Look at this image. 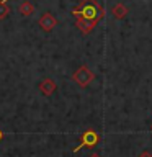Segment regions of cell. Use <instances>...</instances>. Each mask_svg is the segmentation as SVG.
I'll return each mask as SVG.
<instances>
[{"mask_svg": "<svg viewBox=\"0 0 152 157\" xmlns=\"http://www.w3.org/2000/svg\"><path fill=\"white\" fill-rule=\"evenodd\" d=\"M20 13H21V17H31V15L34 13V5L33 2H29V0H25V2L20 3Z\"/></svg>", "mask_w": 152, "mask_h": 157, "instance_id": "obj_8", "label": "cell"}, {"mask_svg": "<svg viewBox=\"0 0 152 157\" xmlns=\"http://www.w3.org/2000/svg\"><path fill=\"white\" fill-rule=\"evenodd\" d=\"M10 15V7L7 5V2H3V0H0V21L5 20Z\"/></svg>", "mask_w": 152, "mask_h": 157, "instance_id": "obj_9", "label": "cell"}, {"mask_svg": "<svg viewBox=\"0 0 152 157\" xmlns=\"http://www.w3.org/2000/svg\"><path fill=\"white\" fill-rule=\"evenodd\" d=\"M97 21H93V20H87V18H75V26L78 28V31L82 34H88L92 31L93 28L97 26Z\"/></svg>", "mask_w": 152, "mask_h": 157, "instance_id": "obj_6", "label": "cell"}, {"mask_svg": "<svg viewBox=\"0 0 152 157\" xmlns=\"http://www.w3.org/2000/svg\"><path fill=\"white\" fill-rule=\"evenodd\" d=\"M127 13H129V10H127V7H126L124 3H116V5H113V8H111V15H113L116 20L126 18Z\"/></svg>", "mask_w": 152, "mask_h": 157, "instance_id": "obj_7", "label": "cell"}, {"mask_svg": "<svg viewBox=\"0 0 152 157\" xmlns=\"http://www.w3.org/2000/svg\"><path fill=\"white\" fill-rule=\"evenodd\" d=\"M3 2H8V0H3Z\"/></svg>", "mask_w": 152, "mask_h": 157, "instance_id": "obj_14", "label": "cell"}, {"mask_svg": "<svg viewBox=\"0 0 152 157\" xmlns=\"http://www.w3.org/2000/svg\"><path fill=\"white\" fill-rule=\"evenodd\" d=\"M38 25H39V28H41L44 33H51L52 29L57 26V18L54 17L51 12H44L41 17H39Z\"/></svg>", "mask_w": 152, "mask_h": 157, "instance_id": "obj_4", "label": "cell"}, {"mask_svg": "<svg viewBox=\"0 0 152 157\" xmlns=\"http://www.w3.org/2000/svg\"><path fill=\"white\" fill-rule=\"evenodd\" d=\"M38 88H39V92H41L44 97H51L52 93L56 92L57 85H56V82H54L52 78H43V80L39 82Z\"/></svg>", "mask_w": 152, "mask_h": 157, "instance_id": "obj_5", "label": "cell"}, {"mask_svg": "<svg viewBox=\"0 0 152 157\" xmlns=\"http://www.w3.org/2000/svg\"><path fill=\"white\" fill-rule=\"evenodd\" d=\"M137 157H152V154H150L149 151H144V152H141V154L137 155Z\"/></svg>", "mask_w": 152, "mask_h": 157, "instance_id": "obj_10", "label": "cell"}, {"mask_svg": "<svg viewBox=\"0 0 152 157\" xmlns=\"http://www.w3.org/2000/svg\"><path fill=\"white\" fill-rule=\"evenodd\" d=\"M2 139H3V131L0 129V141H2Z\"/></svg>", "mask_w": 152, "mask_h": 157, "instance_id": "obj_12", "label": "cell"}, {"mask_svg": "<svg viewBox=\"0 0 152 157\" xmlns=\"http://www.w3.org/2000/svg\"><path fill=\"white\" fill-rule=\"evenodd\" d=\"M98 142H100V134L95 131V129H87L82 132L80 136V144L77 147H74V154L78 152L80 149H93Z\"/></svg>", "mask_w": 152, "mask_h": 157, "instance_id": "obj_2", "label": "cell"}, {"mask_svg": "<svg viewBox=\"0 0 152 157\" xmlns=\"http://www.w3.org/2000/svg\"><path fill=\"white\" fill-rule=\"evenodd\" d=\"M88 157H101V155H100V154H97V152H93V154H90Z\"/></svg>", "mask_w": 152, "mask_h": 157, "instance_id": "obj_11", "label": "cell"}, {"mask_svg": "<svg viewBox=\"0 0 152 157\" xmlns=\"http://www.w3.org/2000/svg\"><path fill=\"white\" fill-rule=\"evenodd\" d=\"M150 132H152V126H150Z\"/></svg>", "mask_w": 152, "mask_h": 157, "instance_id": "obj_13", "label": "cell"}, {"mask_svg": "<svg viewBox=\"0 0 152 157\" xmlns=\"http://www.w3.org/2000/svg\"><path fill=\"white\" fill-rule=\"evenodd\" d=\"M93 78H95V74H93L87 66H80L75 72L72 74V80L75 82L78 87H82V88L90 85V83L93 82Z\"/></svg>", "mask_w": 152, "mask_h": 157, "instance_id": "obj_3", "label": "cell"}, {"mask_svg": "<svg viewBox=\"0 0 152 157\" xmlns=\"http://www.w3.org/2000/svg\"><path fill=\"white\" fill-rule=\"evenodd\" d=\"M72 15L75 18H87L100 23L105 17V8L98 0H80V3L75 8H72Z\"/></svg>", "mask_w": 152, "mask_h": 157, "instance_id": "obj_1", "label": "cell"}]
</instances>
